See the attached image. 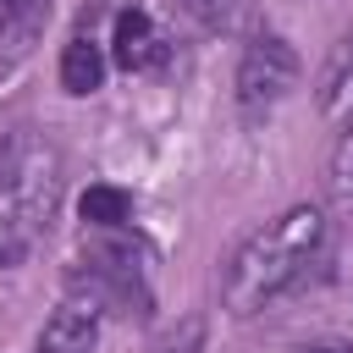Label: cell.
<instances>
[{"label": "cell", "mask_w": 353, "mask_h": 353, "mask_svg": "<svg viewBox=\"0 0 353 353\" xmlns=\"http://www.w3.org/2000/svg\"><path fill=\"white\" fill-rule=\"evenodd\" d=\"M320 248H325V215L314 204H292L276 221L254 226L232 248V259L221 270V303H226V314L248 320V314L270 309L281 292H292L309 276V265L320 259Z\"/></svg>", "instance_id": "6da1fadb"}, {"label": "cell", "mask_w": 353, "mask_h": 353, "mask_svg": "<svg viewBox=\"0 0 353 353\" xmlns=\"http://www.w3.org/2000/svg\"><path fill=\"white\" fill-rule=\"evenodd\" d=\"M55 204H61V154L33 132H11L0 143V265L33 248Z\"/></svg>", "instance_id": "7a4b0ae2"}, {"label": "cell", "mask_w": 353, "mask_h": 353, "mask_svg": "<svg viewBox=\"0 0 353 353\" xmlns=\"http://www.w3.org/2000/svg\"><path fill=\"white\" fill-rule=\"evenodd\" d=\"M72 298L110 314H149V248L127 226H99L83 237V265L66 270Z\"/></svg>", "instance_id": "3957f363"}, {"label": "cell", "mask_w": 353, "mask_h": 353, "mask_svg": "<svg viewBox=\"0 0 353 353\" xmlns=\"http://www.w3.org/2000/svg\"><path fill=\"white\" fill-rule=\"evenodd\" d=\"M298 83V50L281 33H254L243 61H237V110L248 121H259L265 110H276Z\"/></svg>", "instance_id": "277c9868"}, {"label": "cell", "mask_w": 353, "mask_h": 353, "mask_svg": "<svg viewBox=\"0 0 353 353\" xmlns=\"http://www.w3.org/2000/svg\"><path fill=\"white\" fill-rule=\"evenodd\" d=\"M110 55H116L121 72H160L171 61V44H165V33L154 28V17L143 6H121L116 28H110Z\"/></svg>", "instance_id": "5b68a950"}, {"label": "cell", "mask_w": 353, "mask_h": 353, "mask_svg": "<svg viewBox=\"0 0 353 353\" xmlns=\"http://www.w3.org/2000/svg\"><path fill=\"white\" fill-rule=\"evenodd\" d=\"M50 28V0H0V77H11Z\"/></svg>", "instance_id": "8992f818"}, {"label": "cell", "mask_w": 353, "mask_h": 353, "mask_svg": "<svg viewBox=\"0 0 353 353\" xmlns=\"http://www.w3.org/2000/svg\"><path fill=\"white\" fill-rule=\"evenodd\" d=\"M94 347H99V309L83 298H66L33 342V353H94Z\"/></svg>", "instance_id": "52a82bcc"}, {"label": "cell", "mask_w": 353, "mask_h": 353, "mask_svg": "<svg viewBox=\"0 0 353 353\" xmlns=\"http://www.w3.org/2000/svg\"><path fill=\"white\" fill-rule=\"evenodd\" d=\"M99 83H105V50L88 33H72L66 50H61V88L66 94H94Z\"/></svg>", "instance_id": "ba28073f"}, {"label": "cell", "mask_w": 353, "mask_h": 353, "mask_svg": "<svg viewBox=\"0 0 353 353\" xmlns=\"http://www.w3.org/2000/svg\"><path fill=\"white\" fill-rule=\"evenodd\" d=\"M176 11L188 22H199L204 33H221V39H237L254 22V0H176Z\"/></svg>", "instance_id": "9c48e42d"}, {"label": "cell", "mask_w": 353, "mask_h": 353, "mask_svg": "<svg viewBox=\"0 0 353 353\" xmlns=\"http://www.w3.org/2000/svg\"><path fill=\"white\" fill-rule=\"evenodd\" d=\"M77 215H83L88 232H99V226H127V221H132V193H127V188H110V182H94V188H83Z\"/></svg>", "instance_id": "30bf717a"}, {"label": "cell", "mask_w": 353, "mask_h": 353, "mask_svg": "<svg viewBox=\"0 0 353 353\" xmlns=\"http://www.w3.org/2000/svg\"><path fill=\"white\" fill-rule=\"evenodd\" d=\"M331 199L353 210V121H342V138L331 149Z\"/></svg>", "instance_id": "8fae6325"}, {"label": "cell", "mask_w": 353, "mask_h": 353, "mask_svg": "<svg viewBox=\"0 0 353 353\" xmlns=\"http://www.w3.org/2000/svg\"><path fill=\"white\" fill-rule=\"evenodd\" d=\"M298 353H353V347H342V342H325V347H298Z\"/></svg>", "instance_id": "7c38bea8"}]
</instances>
